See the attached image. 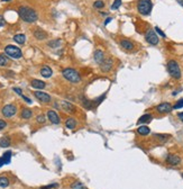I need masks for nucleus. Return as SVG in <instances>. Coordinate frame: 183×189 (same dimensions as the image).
Listing matches in <instances>:
<instances>
[{
    "instance_id": "19",
    "label": "nucleus",
    "mask_w": 183,
    "mask_h": 189,
    "mask_svg": "<svg viewBox=\"0 0 183 189\" xmlns=\"http://www.w3.org/2000/svg\"><path fill=\"white\" fill-rule=\"evenodd\" d=\"M34 36H35L37 40L42 41V40H45L46 37H47V34L44 31H42V29H36L34 32Z\"/></svg>"
},
{
    "instance_id": "11",
    "label": "nucleus",
    "mask_w": 183,
    "mask_h": 189,
    "mask_svg": "<svg viewBox=\"0 0 183 189\" xmlns=\"http://www.w3.org/2000/svg\"><path fill=\"white\" fill-rule=\"evenodd\" d=\"M47 117L50 119V122H52L53 124H55V125L60 124V122H61L60 116H59L57 113L54 112V110H48V112H47Z\"/></svg>"
},
{
    "instance_id": "46",
    "label": "nucleus",
    "mask_w": 183,
    "mask_h": 189,
    "mask_svg": "<svg viewBox=\"0 0 183 189\" xmlns=\"http://www.w3.org/2000/svg\"><path fill=\"white\" fill-rule=\"evenodd\" d=\"M182 178H183V174H182Z\"/></svg>"
},
{
    "instance_id": "25",
    "label": "nucleus",
    "mask_w": 183,
    "mask_h": 189,
    "mask_svg": "<svg viewBox=\"0 0 183 189\" xmlns=\"http://www.w3.org/2000/svg\"><path fill=\"white\" fill-rule=\"evenodd\" d=\"M82 105H83V107L86 108V109H91L93 108V106L96 105L94 101H91V100H89V99H84L83 101H82Z\"/></svg>"
},
{
    "instance_id": "29",
    "label": "nucleus",
    "mask_w": 183,
    "mask_h": 189,
    "mask_svg": "<svg viewBox=\"0 0 183 189\" xmlns=\"http://www.w3.org/2000/svg\"><path fill=\"white\" fill-rule=\"evenodd\" d=\"M60 45H61V40H54V41L48 42V46H51V47H53V49L59 47Z\"/></svg>"
},
{
    "instance_id": "5",
    "label": "nucleus",
    "mask_w": 183,
    "mask_h": 189,
    "mask_svg": "<svg viewBox=\"0 0 183 189\" xmlns=\"http://www.w3.org/2000/svg\"><path fill=\"white\" fill-rule=\"evenodd\" d=\"M5 52L7 55H9L12 59H20L23 55L20 49L15 45H7L5 47Z\"/></svg>"
},
{
    "instance_id": "20",
    "label": "nucleus",
    "mask_w": 183,
    "mask_h": 189,
    "mask_svg": "<svg viewBox=\"0 0 183 189\" xmlns=\"http://www.w3.org/2000/svg\"><path fill=\"white\" fill-rule=\"evenodd\" d=\"M14 41L16 43H18V44H20V45H23V44H25L26 42V36L24 34H17V35L14 36Z\"/></svg>"
},
{
    "instance_id": "17",
    "label": "nucleus",
    "mask_w": 183,
    "mask_h": 189,
    "mask_svg": "<svg viewBox=\"0 0 183 189\" xmlns=\"http://www.w3.org/2000/svg\"><path fill=\"white\" fill-rule=\"evenodd\" d=\"M41 74H42V77H44V78H51L52 74H53V71H52V69L50 67L44 65V67L41 69Z\"/></svg>"
},
{
    "instance_id": "37",
    "label": "nucleus",
    "mask_w": 183,
    "mask_h": 189,
    "mask_svg": "<svg viewBox=\"0 0 183 189\" xmlns=\"http://www.w3.org/2000/svg\"><path fill=\"white\" fill-rule=\"evenodd\" d=\"M6 126H7V123L5 121H2V119H0V129H4Z\"/></svg>"
},
{
    "instance_id": "16",
    "label": "nucleus",
    "mask_w": 183,
    "mask_h": 189,
    "mask_svg": "<svg viewBox=\"0 0 183 189\" xmlns=\"http://www.w3.org/2000/svg\"><path fill=\"white\" fill-rule=\"evenodd\" d=\"M120 45L122 46V49H125V50H127V51L134 50V43H132V41H129V40H122Z\"/></svg>"
},
{
    "instance_id": "23",
    "label": "nucleus",
    "mask_w": 183,
    "mask_h": 189,
    "mask_svg": "<svg viewBox=\"0 0 183 189\" xmlns=\"http://www.w3.org/2000/svg\"><path fill=\"white\" fill-rule=\"evenodd\" d=\"M137 133L139 135H148L151 133V129L147 126H141V127L137 128Z\"/></svg>"
},
{
    "instance_id": "31",
    "label": "nucleus",
    "mask_w": 183,
    "mask_h": 189,
    "mask_svg": "<svg viewBox=\"0 0 183 189\" xmlns=\"http://www.w3.org/2000/svg\"><path fill=\"white\" fill-rule=\"evenodd\" d=\"M71 188L72 189H86V188H84V186H83L81 182H79V181L73 182V184L71 185Z\"/></svg>"
},
{
    "instance_id": "18",
    "label": "nucleus",
    "mask_w": 183,
    "mask_h": 189,
    "mask_svg": "<svg viewBox=\"0 0 183 189\" xmlns=\"http://www.w3.org/2000/svg\"><path fill=\"white\" fill-rule=\"evenodd\" d=\"M152 119H153V116L151 114H145V115H143V116L139 117L137 123L138 124H147V123H149Z\"/></svg>"
},
{
    "instance_id": "28",
    "label": "nucleus",
    "mask_w": 183,
    "mask_h": 189,
    "mask_svg": "<svg viewBox=\"0 0 183 189\" xmlns=\"http://www.w3.org/2000/svg\"><path fill=\"white\" fill-rule=\"evenodd\" d=\"M1 158H2V160L5 161V164L9 163V162H10V159H11V152L10 151H7L6 153H4V155H2Z\"/></svg>"
},
{
    "instance_id": "38",
    "label": "nucleus",
    "mask_w": 183,
    "mask_h": 189,
    "mask_svg": "<svg viewBox=\"0 0 183 189\" xmlns=\"http://www.w3.org/2000/svg\"><path fill=\"white\" fill-rule=\"evenodd\" d=\"M5 24H6V21H5V19H4V17L0 15V27L5 26Z\"/></svg>"
},
{
    "instance_id": "33",
    "label": "nucleus",
    "mask_w": 183,
    "mask_h": 189,
    "mask_svg": "<svg viewBox=\"0 0 183 189\" xmlns=\"http://www.w3.org/2000/svg\"><path fill=\"white\" fill-rule=\"evenodd\" d=\"M182 107H183V98L176 101V104L173 106V109H179V108H182Z\"/></svg>"
},
{
    "instance_id": "45",
    "label": "nucleus",
    "mask_w": 183,
    "mask_h": 189,
    "mask_svg": "<svg viewBox=\"0 0 183 189\" xmlns=\"http://www.w3.org/2000/svg\"><path fill=\"white\" fill-rule=\"evenodd\" d=\"M1 1H4V2H8V1H11V0H1Z\"/></svg>"
},
{
    "instance_id": "43",
    "label": "nucleus",
    "mask_w": 183,
    "mask_h": 189,
    "mask_svg": "<svg viewBox=\"0 0 183 189\" xmlns=\"http://www.w3.org/2000/svg\"><path fill=\"white\" fill-rule=\"evenodd\" d=\"M4 164H5V161L2 160V158H0V167H2Z\"/></svg>"
},
{
    "instance_id": "4",
    "label": "nucleus",
    "mask_w": 183,
    "mask_h": 189,
    "mask_svg": "<svg viewBox=\"0 0 183 189\" xmlns=\"http://www.w3.org/2000/svg\"><path fill=\"white\" fill-rule=\"evenodd\" d=\"M168 73L171 74V77L174 78V79H180L182 73H181V69H180V65L176 61L174 60H170L168 62Z\"/></svg>"
},
{
    "instance_id": "3",
    "label": "nucleus",
    "mask_w": 183,
    "mask_h": 189,
    "mask_svg": "<svg viewBox=\"0 0 183 189\" xmlns=\"http://www.w3.org/2000/svg\"><path fill=\"white\" fill-rule=\"evenodd\" d=\"M153 8L152 0H138L137 2V10L139 14L144 16H147L151 14Z\"/></svg>"
},
{
    "instance_id": "9",
    "label": "nucleus",
    "mask_w": 183,
    "mask_h": 189,
    "mask_svg": "<svg viewBox=\"0 0 183 189\" xmlns=\"http://www.w3.org/2000/svg\"><path fill=\"white\" fill-rule=\"evenodd\" d=\"M34 96H35L40 101L42 102H50L51 101V96L48 95V93H46V92H43V91H40V90H37V91L34 92Z\"/></svg>"
},
{
    "instance_id": "1",
    "label": "nucleus",
    "mask_w": 183,
    "mask_h": 189,
    "mask_svg": "<svg viewBox=\"0 0 183 189\" xmlns=\"http://www.w3.org/2000/svg\"><path fill=\"white\" fill-rule=\"evenodd\" d=\"M18 15L26 23H34L38 18L37 13L34 9H31L29 7H26V6H23L18 9Z\"/></svg>"
},
{
    "instance_id": "2",
    "label": "nucleus",
    "mask_w": 183,
    "mask_h": 189,
    "mask_svg": "<svg viewBox=\"0 0 183 189\" xmlns=\"http://www.w3.org/2000/svg\"><path fill=\"white\" fill-rule=\"evenodd\" d=\"M62 74H63V77L65 78L67 81L72 82V83H78V82L81 81L80 73L76 71V70H74V69H72V68H65L62 71Z\"/></svg>"
},
{
    "instance_id": "35",
    "label": "nucleus",
    "mask_w": 183,
    "mask_h": 189,
    "mask_svg": "<svg viewBox=\"0 0 183 189\" xmlns=\"http://www.w3.org/2000/svg\"><path fill=\"white\" fill-rule=\"evenodd\" d=\"M59 187V184H52L48 185V186H45V187H42L41 189H53V188H57Z\"/></svg>"
},
{
    "instance_id": "39",
    "label": "nucleus",
    "mask_w": 183,
    "mask_h": 189,
    "mask_svg": "<svg viewBox=\"0 0 183 189\" xmlns=\"http://www.w3.org/2000/svg\"><path fill=\"white\" fill-rule=\"evenodd\" d=\"M14 91L17 92V93H18L19 96H21V95H23V91H21L19 88H14Z\"/></svg>"
},
{
    "instance_id": "24",
    "label": "nucleus",
    "mask_w": 183,
    "mask_h": 189,
    "mask_svg": "<svg viewBox=\"0 0 183 189\" xmlns=\"http://www.w3.org/2000/svg\"><path fill=\"white\" fill-rule=\"evenodd\" d=\"M10 145V138L8 136H5L0 140V146L1 148H8Z\"/></svg>"
},
{
    "instance_id": "8",
    "label": "nucleus",
    "mask_w": 183,
    "mask_h": 189,
    "mask_svg": "<svg viewBox=\"0 0 183 189\" xmlns=\"http://www.w3.org/2000/svg\"><path fill=\"white\" fill-rule=\"evenodd\" d=\"M113 67V60L111 57H108V59H105L103 62L100 64V70L102 72H109Z\"/></svg>"
},
{
    "instance_id": "22",
    "label": "nucleus",
    "mask_w": 183,
    "mask_h": 189,
    "mask_svg": "<svg viewBox=\"0 0 183 189\" xmlns=\"http://www.w3.org/2000/svg\"><path fill=\"white\" fill-rule=\"evenodd\" d=\"M65 126L69 129H73V128H75L76 126V121L74 118H67L65 122Z\"/></svg>"
},
{
    "instance_id": "7",
    "label": "nucleus",
    "mask_w": 183,
    "mask_h": 189,
    "mask_svg": "<svg viewBox=\"0 0 183 189\" xmlns=\"http://www.w3.org/2000/svg\"><path fill=\"white\" fill-rule=\"evenodd\" d=\"M145 38L146 41L151 44V45H157L160 40H158V36L156 35V33L153 31V29H148L145 34Z\"/></svg>"
},
{
    "instance_id": "6",
    "label": "nucleus",
    "mask_w": 183,
    "mask_h": 189,
    "mask_svg": "<svg viewBox=\"0 0 183 189\" xmlns=\"http://www.w3.org/2000/svg\"><path fill=\"white\" fill-rule=\"evenodd\" d=\"M1 113H2V115L7 118H10L12 117L14 115H16V113H17V107H16L15 105H12V104H8V105H6L4 106V108L1 109Z\"/></svg>"
},
{
    "instance_id": "10",
    "label": "nucleus",
    "mask_w": 183,
    "mask_h": 189,
    "mask_svg": "<svg viewBox=\"0 0 183 189\" xmlns=\"http://www.w3.org/2000/svg\"><path fill=\"white\" fill-rule=\"evenodd\" d=\"M173 109V106L170 104V102H162L157 107H156V110L161 114H168Z\"/></svg>"
},
{
    "instance_id": "40",
    "label": "nucleus",
    "mask_w": 183,
    "mask_h": 189,
    "mask_svg": "<svg viewBox=\"0 0 183 189\" xmlns=\"http://www.w3.org/2000/svg\"><path fill=\"white\" fill-rule=\"evenodd\" d=\"M21 98H23V99H24V100H25V101L29 102V104H31V99H29V98H27V97H25V96H24V95H21Z\"/></svg>"
},
{
    "instance_id": "26",
    "label": "nucleus",
    "mask_w": 183,
    "mask_h": 189,
    "mask_svg": "<svg viewBox=\"0 0 183 189\" xmlns=\"http://www.w3.org/2000/svg\"><path fill=\"white\" fill-rule=\"evenodd\" d=\"M9 179L6 178V177H0V187L1 188H7L9 186Z\"/></svg>"
},
{
    "instance_id": "42",
    "label": "nucleus",
    "mask_w": 183,
    "mask_h": 189,
    "mask_svg": "<svg viewBox=\"0 0 183 189\" xmlns=\"http://www.w3.org/2000/svg\"><path fill=\"white\" fill-rule=\"evenodd\" d=\"M179 118H180V119H181V121H182L183 122V113H179Z\"/></svg>"
},
{
    "instance_id": "13",
    "label": "nucleus",
    "mask_w": 183,
    "mask_h": 189,
    "mask_svg": "<svg viewBox=\"0 0 183 189\" xmlns=\"http://www.w3.org/2000/svg\"><path fill=\"white\" fill-rule=\"evenodd\" d=\"M31 86L35 89H38V90H42L46 87V83L42 80H37V79H33L31 81Z\"/></svg>"
},
{
    "instance_id": "41",
    "label": "nucleus",
    "mask_w": 183,
    "mask_h": 189,
    "mask_svg": "<svg viewBox=\"0 0 183 189\" xmlns=\"http://www.w3.org/2000/svg\"><path fill=\"white\" fill-rule=\"evenodd\" d=\"M111 21H112V18H110V17H109V18H108L107 21H105V25H108V24H109V23H110Z\"/></svg>"
},
{
    "instance_id": "21",
    "label": "nucleus",
    "mask_w": 183,
    "mask_h": 189,
    "mask_svg": "<svg viewBox=\"0 0 183 189\" xmlns=\"http://www.w3.org/2000/svg\"><path fill=\"white\" fill-rule=\"evenodd\" d=\"M21 118H24V119H28V118H31L33 116V112H31L29 108H24L23 110H21V114H20Z\"/></svg>"
},
{
    "instance_id": "27",
    "label": "nucleus",
    "mask_w": 183,
    "mask_h": 189,
    "mask_svg": "<svg viewBox=\"0 0 183 189\" xmlns=\"http://www.w3.org/2000/svg\"><path fill=\"white\" fill-rule=\"evenodd\" d=\"M8 64V57L6 54H0V65L1 67H6Z\"/></svg>"
},
{
    "instance_id": "34",
    "label": "nucleus",
    "mask_w": 183,
    "mask_h": 189,
    "mask_svg": "<svg viewBox=\"0 0 183 189\" xmlns=\"http://www.w3.org/2000/svg\"><path fill=\"white\" fill-rule=\"evenodd\" d=\"M36 122L40 123V124H43V123H45V117H44L43 115H38V116L36 117Z\"/></svg>"
},
{
    "instance_id": "15",
    "label": "nucleus",
    "mask_w": 183,
    "mask_h": 189,
    "mask_svg": "<svg viewBox=\"0 0 183 189\" xmlns=\"http://www.w3.org/2000/svg\"><path fill=\"white\" fill-rule=\"evenodd\" d=\"M61 105H62V108L65 110V112L67 113H71V114H73V113L75 112V107L72 105L71 102H69V101H62L61 102Z\"/></svg>"
},
{
    "instance_id": "32",
    "label": "nucleus",
    "mask_w": 183,
    "mask_h": 189,
    "mask_svg": "<svg viewBox=\"0 0 183 189\" xmlns=\"http://www.w3.org/2000/svg\"><path fill=\"white\" fill-rule=\"evenodd\" d=\"M94 8H98V9H100V8H103L105 7V2L102 1V0H97V1H94Z\"/></svg>"
},
{
    "instance_id": "44",
    "label": "nucleus",
    "mask_w": 183,
    "mask_h": 189,
    "mask_svg": "<svg viewBox=\"0 0 183 189\" xmlns=\"http://www.w3.org/2000/svg\"><path fill=\"white\" fill-rule=\"evenodd\" d=\"M176 1H178L179 5H181V6L183 7V0H176Z\"/></svg>"
},
{
    "instance_id": "36",
    "label": "nucleus",
    "mask_w": 183,
    "mask_h": 189,
    "mask_svg": "<svg viewBox=\"0 0 183 189\" xmlns=\"http://www.w3.org/2000/svg\"><path fill=\"white\" fill-rule=\"evenodd\" d=\"M155 31L157 32L158 34H160V35L162 36V37H166V35H165V34L163 33V31H162V29H161V28H158V27H155Z\"/></svg>"
},
{
    "instance_id": "12",
    "label": "nucleus",
    "mask_w": 183,
    "mask_h": 189,
    "mask_svg": "<svg viewBox=\"0 0 183 189\" xmlns=\"http://www.w3.org/2000/svg\"><path fill=\"white\" fill-rule=\"evenodd\" d=\"M166 162L171 165H178L180 162H181V159L180 157L175 155V154H168L166 157Z\"/></svg>"
},
{
    "instance_id": "30",
    "label": "nucleus",
    "mask_w": 183,
    "mask_h": 189,
    "mask_svg": "<svg viewBox=\"0 0 183 189\" xmlns=\"http://www.w3.org/2000/svg\"><path fill=\"white\" fill-rule=\"evenodd\" d=\"M122 0H115L111 6V10H116V9H118V8L122 6Z\"/></svg>"
},
{
    "instance_id": "14",
    "label": "nucleus",
    "mask_w": 183,
    "mask_h": 189,
    "mask_svg": "<svg viewBox=\"0 0 183 189\" xmlns=\"http://www.w3.org/2000/svg\"><path fill=\"white\" fill-rule=\"evenodd\" d=\"M93 59H94V61L96 63L98 64H101L103 60H105V54H103V52L101 50H97V51L94 52V54H93Z\"/></svg>"
}]
</instances>
